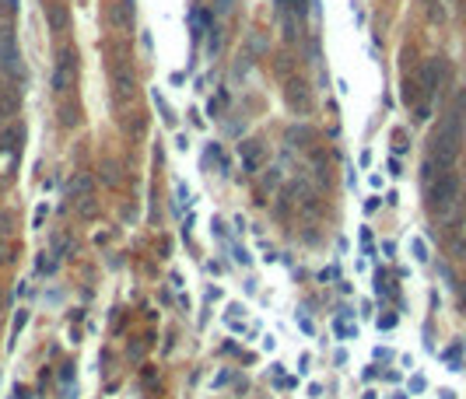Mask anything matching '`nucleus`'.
I'll list each match as a JSON object with an SVG mask.
<instances>
[{"mask_svg": "<svg viewBox=\"0 0 466 399\" xmlns=\"http://www.w3.org/2000/svg\"><path fill=\"white\" fill-rule=\"evenodd\" d=\"M379 326H382V329H392V326H396V315H382Z\"/></svg>", "mask_w": 466, "mask_h": 399, "instance_id": "13", "label": "nucleus"}, {"mask_svg": "<svg viewBox=\"0 0 466 399\" xmlns=\"http://www.w3.org/2000/svg\"><path fill=\"white\" fill-rule=\"evenodd\" d=\"M71 81H74V60L63 53V56L56 60V70H53V88H56V91H67Z\"/></svg>", "mask_w": 466, "mask_h": 399, "instance_id": "3", "label": "nucleus"}, {"mask_svg": "<svg viewBox=\"0 0 466 399\" xmlns=\"http://www.w3.org/2000/svg\"><path fill=\"white\" fill-rule=\"evenodd\" d=\"M242 158H245V168L249 172H256V165H259V144H245L242 147Z\"/></svg>", "mask_w": 466, "mask_h": 399, "instance_id": "7", "label": "nucleus"}, {"mask_svg": "<svg viewBox=\"0 0 466 399\" xmlns=\"http://www.w3.org/2000/svg\"><path fill=\"white\" fill-rule=\"evenodd\" d=\"M449 252L459 256V259L466 256V214L456 221V228H452V235H449Z\"/></svg>", "mask_w": 466, "mask_h": 399, "instance_id": "5", "label": "nucleus"}, {"mask_svg": "<svg viewBox=\"0 0 466 399\" xmlns=\"http://www.w3.org/2000/svg\"><path fill=\"white\" fill-rule=\"evenodd\" d=\"M0 63H4L11 74L18 70V53H14V39H11L7 28H0Z\"/></svg>", "mask_w": 466, "mask_h": 399, "instance_id": "4", "label": "nucleus"}, {"mask_svg": "<svg viewBox=\"0 0 466 399\" xmlns=\"http://www.w3.org/2000/svg\"><path fill=\"white\" fill-rule=\"evenodd\" d=\"M46 214H49V207H46V203H42V207H39V210H35V224H42V221H46Z\"/></svg>", "mask_w": 466, "mask_h": 399, "instance_id": "12", "label": "nucleus"}, {"mask_svg": "<svg viewBox=\"0 0 466 399\" xmlns=\"http://www.w3.org/2000/svg\"><path fill=\"white\" fill-rule=\"evenodd\" d=\"M361 245H365V256H375V242H372L368 228H361Z\"/></svg>", "mask_w": 466, "mask_h": 399, "instance_id": "10", "label": "nucleus"}, {"mask_svg": "<svg viewBox=\"0 0 466 399\" xmlns=\"http://www.w3.org/2000/svg\"><path fill=\"white\" fill-rule=\"evenodd\" d=\"M130 7H134V0H123L119 4V11H116V21L119 25H130Z\"/></svg>", "mask_w": 466, "mask_h": 399, "instance_id": "9", "label": "nucleus"}, {"mask_svg": "<svg viewBox=\"0 0 466 399\" xmlns=\"http://www.w3.org/2000/svg\"><path fill=\"white\" fill-rule=\"evenodd\" d=\"M445 364H449V371H459V364H463V343H452L445 350Z\"/></svg>", "mask_w": 466, "mask_h": 399, "instance_id": "6", "label": "nucleus"}, {"mask_svg": "<svg viewBox=\"0 0 466 399\" xmlns=\"http://www.w3.org/2000/svg\"><path fill=\"white\" fill-rule=\"evenodd\" d=\"M442 399H456V392H449V389H445V392H442Z\"/></svg>", "mask_w": 466, "mask_h": 399, "instance_id": "16", "label": "nucleus"}, {"mask_svg": "<svg viewBox=\"0 0 466 399\" xmlns=\"http://www.w3.org/2000/svg\"><path fill=\"white\" fill-rule=\"evenodd\" d=\"M459 193H463V175L456 172V168H449V172H442L435 182H428L424 186V203H428V210L431 214H452V207H456V200H459Z\"/></svg>", "mask_w": 466, "mask_h": 399, "instance_id": "2", "label": "nucleus"}, {"mask_svg": "<svg viewBox=\"0 0 466 399\" xmlns=\"http://www.w3.org/2000/svg\"><path fill=\"white\" fill-rule=\"evenodd\" d=\"M424 385H428V382H424L421 375H414V378H410V392H424Z\"/></svg>", "mask_w": 466, "mask_h": 399, "instance_id": "11", "label": "nucleus"}, {"mask_svg": "<svg viewBox=\"0 0 466 399\" xmlns=\"http://www.w3.org/2000/svg\"><path fill=\"white\" fill-rule=\"evenodd\" d=\"M389 175H403V168H400V161L389 158Z\"/></svg>", "mask_w": 466, "mask_h": 399, "instance_id": "14", "label": "nucleus"}, {"mask_svg": "<svg viewBox=\"0 0 466 399\" xmlns=\"http://www.w3.org/2000/svg\"><path fill=\"white\" fill-rule=\"evenodd\" d=\"M459 144H463V130H459V119L452 116L449 123L438 126V133L431 137V147H428V158H424V168H421V182H435L442 172L456 168V158H459Z\"/></svg>", "mask_w": 466, "mask_h": 399, "instance_id": "1", "label": "nucleus"}, {"mask_svg": "<svg viewBox=\"0 0 466 399\" xmlns=\"http://www.w3.org/2000/svg\"><path fill=\"white\" fill-rule=\"evenodd\" d=\"M410 252H414V259H417V263H428V245H424V238H414V242H410Z\"/></svg>", "mask_w": 466, "mask_h": 399, "instance_id": "8", "label": "nucleus"}, {"mask_svg": "<svg viewBox=\"0 0 466 399\" xmlns=\"http://www.w3.org/2000/svg\"><path fill=\"white\" fill-rule=\"evenodd\" d=\"M21 396H28V392H25V389L18 385V389H14V399H21Z\"/></svg>", "mask_w": 466, "mask_h": 399, "instance_id": "15", "label": "nucleus"}]
</instances>
